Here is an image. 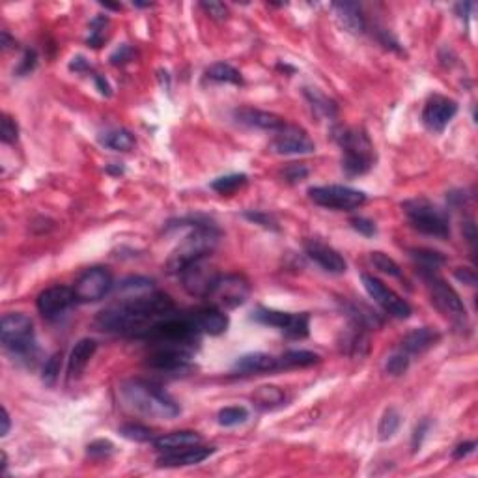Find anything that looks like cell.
Masks as SVG:
<instances>
[{"label":"cell","mask_w":478,"mask_h":478,"mask_svg":"<svg viewBox=\"0 0 478 478\" xmlns=\"http://www.w3.org/2000/svg\"><path fill=\"white\" fill-rule=\"evenodd\" d=\"M172 312V299L151 290L138 295H120L116 303L98 314L95 325L107 333L144 338L157 322L170 316Z\"/></svg>","instance_id":"obj_1"},{"label":"cell","mask_w":478,"mask_h":478,"mask_svg":"<svg viewBox=\"0 0 478 478\" xmlns=\"http://www.w3.org/2000/svg\"><path fill=\"white\" fill-rule=\"evenodd\" d=\"M191 234L180 243L172 256L168 258L167 267L170 273L180 275L185 267L199 260H204L219 241V232L212 223L191 224Z\"/></svg>","instance_id":"obj_2"},{"label":"cell","mask_w":478,"mask_h":478,"mask_svg":"<svg viewBox=\"0 0 478 478\" xmlns=\"http://www.w3.org/2000/svg\"><path fill=\"white\" fill-rule=\"evenodd\" d=\"M335 140L344 151L342 168L348 176L367 174L374 167V146L370 138L353 127H338L333 131Z\"/></svg>","instance_id":"obj_3"},{"label":"cell","mask_w":478,"mask_h":478,"mask_svg":"<svg viewBox=\"0 0 478 478\" xmlns=\"http://www.w3.org/2000/svg\"><path fill=\"white\" fill-rule=\"evenodd\" d=\"M122 394L125 402L143 415L156 416V419H174L180 415V407L174 404V400H170L157 387L148 385L144 381L125 383L122 387Z\"/></svg>","instance_id":"obj_4"},{"label":"cell","mask_w":478,"mask_h":478,"mask_svg":"<svg viewBox=\"0 0 478 478\" xmlns=\"http://www.w3.org/2000/svg\"><path fill=\"white\" fill-rule=\"evenodd\" d=\"M402 210L410 219V223L415 226L416 230L435 237H448L450 236V223L448 215L426 199H413L405 200L402 204Z\"/></svg>","instance_id":"obj_5"},{"label":"cell","mask_w":478,"mask_h":478,"mask_svg":"<svg viewBox=\"0 0 478 478\" xmlns=\"http://www.w3.org/2000/svg\"><path fill=\"white\" fill-rule=\"evenodd\" d=\"M421 277L426 282L432 303L437 306V311H441L445 316L450 318L458 325L467 323L466 304H463V301H461L452 286H448L439 275L435 273L434 269H421Z\"/></svg>","instance_id":"obj_6"},{"label":"cell","mask_w":478,"mask_h":478,"mask_svg":"<svg viewBox=\"0 0 478 478\" xmlns=\"http://www.w3.org/2000/svg\"><path fill=\"white\" fill-rule=\"evenodd\" d=\"M0 338L8 351L19 357H26L34 349V323L21 312L6 314L0 323Z\"/></svg>","instance_id":"obj_7"},{"label":"cell","mask_w":478,"mask_h":478,"mask_svg":"<svg viewBox=\"0 0 478 478\" xmlns=\"http://www.w3.org/2000/svg\"><path fill=\"white\" fill-rule=\"evenodd\" d=\"M309 196H311L314 204L322 205V208H329V210H336V212H351V210L367 202V194L362 191L344 185L311 187Z\"/></svg>","instance_id":"obj_8"},{"label":"cell","mask_w":478,"mask_h":478,"mask_svg":"<svg viewBox=\"0 0 478 478\" xmlns=\"http://www.w3.org/2000/svg\"><path fill=\"white\" fill-rule=\"evenodd\" d=\"M250 286L239 275H219L215 284L205 295L208 301H212V306L217 309H236L247 301Z\"/></svg>","instance_id":"obj_9"},{"label":"cell","mask_w":478,"mask_h":478,"mask_svg":"<svg viewBox=\"0 0 478 478\" xmlns=\"http://www.w3.org/2000/svg\"><path fill=\"white\" fill-rule=\"evenodd\" d=\"M112 290V275L105 267H90L75 282V297L79 303L100 301Z\"/></svg>","instance_id":"obj_10"},{"label":"cell","mask_w":478,"mask_h":478,"mask_svg":"<svg viewBox=\"0 0 478 478\" xmlns=\"http://www.w3.org/2000/svg\"><path fill=\"white\" fill-rule=\"evenodd\" d=\"M256 322L277 327L290 338H304L309 335V314H292V312L258 309L252 316Z\"/></svg>","instance_id":"obj_11"},{"label":"cell","mask_w":478,"mask_h":478,"mask_svg":"<svg viewBox=\"0 0 478 478\" xmlns=\"http://www.w3.org/2000/svg\"><path fill=\"white\" fill-rule=\"evenodd\" d=\"M362 284L367 288L368 295L376 301V303L391 316L398 320H407L411 316V306L407 301L400 297L396 292H392L391 288H387L383 282L372 275H362Z\"/></svg>","instance_id":"obj_12"},{"label":"cell","mask_w":478,"mask_h":478,"mask_svg":"<svg viewBox=\"0 0 478 478\" xmlns=\"http://www.w3.org/2000/svg\"><path fill=\"white\" fill-rule=\"evenodd\" d=\"M273 148L277 154L282 156H303V154H312L316 149V144L312 143V138L303 129H299L295 125H284L282 129L277 131Z\"/></svg>","instance_id":"obj_13"},{"label":"cell","mask_w":478,"mask_h":478,"mask_svg":"<svg viewBox=\"0 0 478 478\" xmlns=\"http://www.w3.org/2000/svg\"><path fill=\"white\" fill-rule=\"evenodd\" d=\"M458 112V103L445 95H432L423 111V122L430 131L441 133Z\"/></svg>","instance_id":"obj_14"},{"label":"cell","mask_w":478,"mask_h":478,"mask_svg":"<svg viewBox=\"0 0 478 478\" xmlns=\"http://www.w3.org/2000/svg\"><path fill=\"white\" fill-rule=\"evenodd\" d=\"M204 260L194 261L180 273L183 288L191 295H199V297H205L213 288V284H215V280L219 279L217 271L212 269V267L204 266Z\"/></svg>","instance_id":"obj_15"},{"label":"cell","mask_w":478,"mask_h":478,"mask_svg":"<svg viewBox=\"0 0 478 478\" xmlns=\"http://www.w3.org/2000/svg\"><path fill=\"white\" fill-rule=\"evenodd\" d=\"M77 301L73 288L68 286H50L45 292L37 295V311L42 312L45 318H56L62 312H66L71 304Z\"/></svg>","instance_id":"obj_16"},{"label":"cell","mask_w":478,"mask_h":478,"mask_svg":"<svg viewBox=\"0 0 478 478\" xmlns=\"http://www.w3.org/2000/svg\"><path fill=\"white\" fill-rule=\"evenodd\" d=\"M306 255H309L311 260L316 261L323 271H327V273H346V267H348L346 260L336 252L335 248L325 245V243L318 241V239H311V241L306 243Z\"/></svg>","instance_id":"obj_17"},{"label":"cell","mask_w":478,"mask_h":478,"mask_svg":"<svg viewBox=\"0 0 478 478\" xmlns=\"http://www.w3.org/2000/svg\"><path fill=\"white\" fill-rule=\"evenodd\" d=\"M189 359H191V351H185V349L157 348L148 357V367L165 370V372H178V370L189 368Z\"/></svg>","instance_id":"obj_18"},{"label":"cell","mask_w":478,"mask_h":478,"mask_svg":"<svg viewBox=\"0 0 478 478\" xmlns=\"http://www.w3.org/2000/svg\"><path fill=\"white\" fill-rule=\"evenodd\" d=\"M213 452H215V448L200 447V445L181 448V450H174V452H165L159 458V467L196 466V463L208 460Z\"/></svg>","instance_id":"obj_19"},{"label":"cell","mask_w":478,"mask_h":478,"mask_svg":"<svg viewBox=\"0 0 478 478\" xmlns=\"http://www.w3.org/2000/svg\"><path fill=\"white\" fill-rule=\"evenodd\" d=\"M236 118L239 124H245L248 127H256V129L264 131H280L286 125V122L280 116L273 114V112L258 111V109H237Z\"/></svg>","instance_id":"obj_20"},{"label":"cell","mask_w":478,"mask_h":478,"mask_svg":"<svg viewBox=\"0 0 478 478\" xmlns=\"http://www.w3.org/2000/svg\"><path fill=\"white\" fill-rule=\"evenodd\" d=\"M335 10V17L338 21L342 30L349 32V34H362L367 30V21L360 13V8L353 2H336L333 4Z\"/></svg>","instance_id":"obj_21"},{"label":"cell","mask_w":478,"mask_h":478,"mask_svg":"<svg viewBox=\"0 0 478 478\" xmlns=\"http://www.w3.org/2000/svg\"><path fill=\"white\" fill-rule=\"evenodd\" d=\"M279 370V359L267 353H247L234 362V372L239 374H266Z\"/></svg>","instance_id":"obj_22"},{"label":"cell","mask_w":478,"mask_h":478,"mask_svg":"<svg viewBox=\"0 0 478 478\" xmlns=\"http://www.w3.org/2000/svg\"><path fill=\"white\" fill-rule=\"evenodd\" d=\"M98 349V342L92 338H82L75 344V348L71 349L68 360V376L69 379H79L81 374L84 372V368L88 367V362Z\"/></svg>","instance_id":"obj_23"},{"label":"cell","mask_w":478,"mask_h":478,"mask_svg":"<svg viewBox=\"0 0 478 478\" xmlns=\"http://www.w3.org/2000/svg\"><path fill=\"white\" fill-rule=\"evenodd\" d=\"M194 322L200 333L205 335L219 336L228 329V316L224 314L217 306H210V309H202V311L194 312Z\"/></svg>","instance_id":"obj_24"},{"label":"cell","mask_w":478,"mask_h":478,"mask_svg":"<svg viewBox=\"0 0 478 478\" xmlns=\"http://www.w3.org/2000/svg\"><path fill=\"white\" fill-rule=\"evenodd\" d=\"M441 335L434 331L432 327H421V329H413L411 333L404 336L402 340V349L405 353H423L432 346L439 342Z\"/></svg>","instance_id":"obj_25"},{"label":"cell","mask_w":478,"mask_h":478,"mask_svg":"<svg viewBox=\"0 0 478 478\" xmlns=\"http://www.w3.org/2000/svg\"><path fill=\"white\" fill-rule=\"evenodd\" d=\"M200 443H202V437L196 432H187L185 430V432H172V434L161 435L154 441V445L159 452H174V450L194 447Z\"/></svg>","instance_id":"obj_26"},{"label":"cell","mask_w":478,"mask_h":478,"mask_svg":"<svg viewBox=\"0 0 478 478\" xmlns=\"http://www.w3.org/2000/svg\"><path fill=\"white\" fill-rule=\"evenodd\" d=\"M320 362V355L306 349H292L279 357V368H304Z\"/></svg>","instance_id":"obj_27"},{"label":"cell","mask_w":478,"mask_h":478,"mask_svg":"<svg viewBox=\"0 0 478 478\" xmlns=\"http://www.w3.org/2000/svg\"><path fill=\"white\" fill-rule=\"evenodd\" d=\"M101 144L114 151H129L135 148V137L127 129H112L101 137Z\"/></svg>","instance_id":"obj_28"},{"label":"cell","mask_w":478,"mask_h":478,"mask_svg":"<svg viewBox=\"0 0 478 478\" xmlns=\"http://www.w3.org/2000/svg\"><path fill=\"white\" fill-rule=\"evenodd\" d=\"M205 77L215 82H230V84H241V73L234 66L224 62H217L205 69Z\"/></svg>","instance_id":"obj_29"},{"label":"cell","mask_w":478,"mask_h":478,"mask_svg":"<svg viewBox=\"0 0 478 478\" xmlns=\"http://www.w3.org/2000/svg\"><path fill=\"white\" fill-rule=\"evenodd\" d=\"M400 423H402L400 413H398L394 407L387 410L385 413H383V416H381V421H379V439H381V441H387V439L394 437V434H396L398 428H400Z\"/></svg>","instance_id":"obj_30"},{"label":"cell","mask_w":478,"mask_h":478,"mask_svg":"<svg viewBox=\"0 0 478 478\" xmlns=\"http://www.w3.org/2000/svg\"><path fill=\"white\" fill-rule=\"evenodd\" d=\"M252 400H255L260 407H273V405H279L284 402V392L280 391L279 387H260V389L252 394Z\"/></svg>","instance_id":"obj_31"},{"label":"cell","mask_w":478,"mask_h":478,"mask_svg":"<svg viewBox=\"0 0 478 478\" xmlns=\"http://www.w3.org/2000/svg\"><path fill=\"white\" fill-rule=\"evenodd\" d=\"M304 95L309 98L311 105L314 111H318L323 116H335L336 114V105L329 98H325L320 90H312V88H304Z\"/></svg>","instance_id":"obj_32"},{"label":"cell","mask_w":478,"mask_h":478,"mask_svg":"<svg viewBox=\"0 0 478 478\" xmlns=\"http://www.w3.org/2000/svg\"><path fill=\"white\" fill-rule=\"evenodd\" d=\"M245 183H247V176L245 174H228L213 180L212 189L221 194H230L237 191L241 185H245Z\"/></svg>","instance_id":"obj_33"},{"label":"cell","mask_w":478,"mask_h":478,"mask_svg":"<svg viewBox=\"0 0 478 478\" xmlns=\"http://www.w3.org/2000/svg\"><path fill=\"white\" fill-rule=\"evenodd\" d=\"M248 419V411L241 405H232V407H224L219 411V424L232 428L237 424H243Z\"/></svg>","instance_id":"obj_34"},{"label":"cell","mask_w":478,"mask_h":478,"mask_svg":"<svg viewBox=\"0 0 478 478\" xmlns=\"http://www.w3.org/2000/svg\"><path fill=\"white\" fill-rule=\"evenodd\" d=\"M411 256L419 261L421 269H437V267L445 264V256L441 252H435V250H428V248H416V250H411Z\"/></svg>","instance_id":"obj_35"},{"label":"cell","mask_w":478,"mask_h":478,"mask_svg":"<svg viewBox=\"0 0 478 478\" xmlns=\"http://www.w3.org/2000/svg\"><path fill=\"white\" fill-rule=\"evenodd\" d=\"M120 434L124 435L125 439L135 443H148L154 439V434L151 430L143 426V424H125L120 428Z\"/></svg>","instance_id":"obj_36"},{"label":"cell","mask_w":478,"mask_h":478,"mask_svg":"<svg viewBox=\"0 0 478 478\" xmlns=\"http://www.w3.org/2000/svg\"><path fill=\"white\" fill-rule=\"evenodd\" d=\"M370 261H372L376 269L391 275V277H400L402 275V269H400L396 261L389 258L387 255H383V252H370Z\"/></svg>","instance_id":"obj_37"},{"label":"cell","mask_w":478,"mask_h":478,"mask_svg":"<svg viewBox=\"0 0 478 478\" xmlns=\"http://www.w3.org/2000/svg\"><path fill=\"white\" fill-rule=\"evenodd\" d=\"M60 368H62V353L50 355L49 359H47V362H45L44 376H42L47 385H55L56 379L60 376Z\"/></svg>","instance_id":"obj_38"},{"label":"cell","mask_w":478,"mask_h":478,"mask_svg":"<svg viewBox=\"0 0 478 478\" xmlns=\"http://www.w3.org/2000/svg\"><path fill=\"white\" fill-rule=\"evenodd\" d=\"M107 23H109L107 17H98L92 21V25H90V37H88V44L92 45V47H101L103 37H105Z\"/></svg>","instance_id":"obj_39"},{"label":"cell","mask_w":478,"mask_h":478,"mask_svg":"<svg viewBox=\"0 0 478 478\" xmlns=\"http://www.w3.org/2000/svg\"><path fill=\"white\" fill-rule=\"evenodd\" d=\"M407 368H410V357L405 353L392 355V357H389L385 365L387 374H391V376H402V374H405Z\"/></svg>","instance_id":"obj_40"},{"label":"cell","mask_w":478,"mask_h":478,"mask_svg":"<svg viewBox=\"0 0 478 478\" xmlns=\"http://www.w3.org/2000/svg\"><path fill=\"white\" fill-rule=\"evenodd\" d=\"M114 452V445L109 439H98L88 445V456L92 458H107Z\"/></svg>","instance_id":"obj_41"},{"label":"cell","mask_w":478,"mask_h":478,"mask_svg":"<svg viewBox=\"0 0 478 478\" xmlns=\"http://www.w3.org/2000/svg\"><path fill=\"white\" fill-rule=\"evenodd\" d=\"M309 176V168L304 167V165H297V163H292V165H288V167L284 168V178L290 183H297V181L304 180Z\"/></svg>","instance_id":"obj_42"},{"label":"cell","mask_w":478,"mask_h":478,"mask_svg":"<svg viewBox=\"0 0 478 478\" xmlns=\"http://www.w3.org/2000/svg\"><path fill=\"white\" fill-rule=\"evenodd\" d=\"M17 135H19L17 124H15L10 116H4V118H2V140H4L6 144H13L15 140H17Z\"/></svg>","instance_id":"obj_43"},{"label":"cell","mask_w":478,"mask_h":478,"mask_svg":"<svg viewBox=\"0 0 478 478\" xmlns=\"http://www.w3.org/2000/svg\"><path fill=\"white\" fill-rule=\"evenodd\" d=\"M351 226H353L355 230L359 232V234H362V236L367 237H372L376 236V224H374V221H370V219L367 217H353L351 219Z\"/></svg>","instance_id":"obj_44"},{"label":"cell","mask_w":478,"mask_h":478,"mask_svg":"<svg viewBox=\"0 0 478 478\" xmlns=\"http://www.w3.org/2000/svg\"><path fill=\"white\" fill-rule=\"evenodd\" d=\"M200 6L208 15H212L213 19H219V21H223L228 15V10L221 2H200Z\"/></svg>","instance_id":"obj_45"},{"label":"cell","mask_w":478,"mask_h":478,"mask_svg":"<svg viewBox=\"0 0 478 478\" xmlns=\"http://www.w3.org/2000/svg\"><path fill=\"white\" fill-rule=\"evenodd\" d=\"M133 56H135V50L131 49L129 45H122L120 49H116L111 55V64L112 66H122V64L133 60Z\"/></svg>","instance_id":"obj_46"},{"label":"cell","mask_w":478,"mask_h":478,"mask_svg":"<svg viewBox=\"0 0 478 478\" xmlns=\"http://www.w3.org/2000/svg\"><path fill=\"white\" fill-rule=\"evenodd\" d=\"M245 217H247L248 221H252V223L261 224L264 228H271V230H277V223H275L273 219L269 217V215H266V213L247 212L245 213Z\"/></svg>","instance_id":"obj_47"},{"label":"cell","mask_w":478,"mask_h":478,"mask_svg":"<svg viewBox=\"0 0 478 478\" xmlns=\"http://www.w3.org/2000/svg\"><path fill=\"white\" fill-rule=\"evenodd\" d=\"M34 66H36V53H34V50H26L25 56H23V60H21V66L17 68V73L19 75L30 73L32 69H34Z\"/></svg>","instance_id":"obj_48"},{"label":"cell","mask_w":478,"mask_h":478,"mask_svg":"<svg viewBox=\"0 0 478 478\" xmlns=\"http://www.w3.org/2000/svg\"><path fill=\"white\" fill-rule=\"evenodd\" d=\"M428 428H430V423L428 421H423V423L419 424L415 428V434H413V450H419L421 448V445H423V439H424V435H426V432H428Z\"/></svg>","instance_id":"obj_49"},{"label":"cell","mask_w":478,"mask_h":478,"mask_svg":"<svg viewBox=\"0 0 478 478\" xmlns=\"http://www.w3.org/2000/svg\"><path fill=\"white\" fill-rule=\"evenodd\" d=\"M475 448H477V443L475 441H467V443H461V445H458V447L454 448V458L456 460H461V458H467L469 454L475 452Z\"/></svg>","instance_id":"obj_50"},{"label":"cell","mask_w":478,"mask_h":478,"mask_svg":"<svg viewBox=\"0 0 478 478\" xmlns=\"http://www.w3.org/2000/svg\"><path fill=\"white\" fill-rule=\"evenodd\" d=\"M456 279L461 280V282H466V284H469V286L477 284V275H475L472 269H463V267H461V269L456 271Z\"/></svg>","instance_id":"obj_51"},{"label":"cell","mask_w":478,"mask_h":478,"mask_svg":"<svg viewBox=\"0 0 478 478\" xmlns=\"http://www.w3.org/2000/svg\"><path fill=\"white\" fill-rule=\"evenodd\" d=\"M88 68H90V64L86 62L84 56H75L71 64H69V69H73V71H86Z\"/></svg>","instance_id":"obj_52"},{"label":"cell","mask_w":478,"mask_h":478,"mask_svg":"<svg viewBox=\"0 0 478 478\" xmlns=\"http://www.w3.org/2000/svg\"><path fill=\"white\" fill-rule=\"evenodd\" d=\"M463 234L467 236V241L471 243V245H475V241H477V228H475L472 221H469V223L463 224Z\"/></svg>","instance_id":"obj_53"},{"label":"cell","mask_w":478,"mask_h":478,"mask_svg":"<svg viewBox=\"0 0 478 478\" xmlns=\"http://www.w3.org/2000/svg\"><path fill=\"white\" fill-rule=\"evenodd\" d=\"M93 79H95V84H98V88H100V92L103 93V95H111V86H109V82H107L101 75H95Z\"/></svg>","instance_id":"obj_54"},{"label":"cell","mask_w":478,"mask_h":478,"mask_svg":"<svg viewBox=\"0 0 478 478\" xmlns=\"http://www.w3.org/2000/svg\"><path fill=\"white\" fill-rule=\"evenodd\" d=\"M10 426H12V423H10V413H8V410L4 407V410H2V430H0V435H8Z\"/></svg>","instance_id":"obj_55"},{"label":"cell","mask_w":478,"mask_h":478,"mask_svg":"<svg viewBox=\"0 0 478 478\" xmlns=\"http://www.w3.org/2000/svg\"><path fill=\"white\" fill-rule=\"evenodd\" d=\"M12 39H10V34H8L6 30L2 32V45H4V49H8V47H12Z\"/></svg>","instance_id":"obj_56"}]
</instances>
